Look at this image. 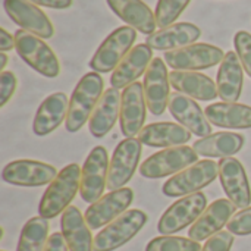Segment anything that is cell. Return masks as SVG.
<instances>
[{
	"instance_id": "13",
	"label": "cell",
	"mask_w": 251,
	"mask_h": 251,
	"mask_svg": "<svg viewBox=\"0 0 251 251\" xmlns=\"http://www.w3.org/2000/svg\"><path fill=\"white\" fill-rule=\"evenodd\" d=\"M144 96L147 101V109L154 116L165 113L169 106L171 99V81L169 72L162 57H154L144 74Z\"/></svg>"
},
{
	"instance_id": "37",
	"label": "cell",
	"mask_w": 251,
	"mask_h": 251,
	"mask_svg": "<svg viewBox=\"0 0 251 251\" xmlns=\"http://www.w3.org/2000/svg\"><path fill=\"white\" fill-rule=\"evenodd\" d=\"M18 85V79L13 72L10 71H3L0 74V106H6V103L12 99L15 94Z\"/></svg>"
},
{
	"instance_id": "11",
	"label": "cell",
	"mask_w": 251,
	"mask_h": 251,
	"mask_svg": "<svg viewBox=\"0 0 251 251\" xmlns=\"http://www.w3.org/2000/svg\"><path fill=\"white\" fill-rule=\"evenodd\" d=\"M141 153L143 143L138 138H125L116 146L109 165L107 190L115 191L124 188L131 181L140 165Z\"/></svg>"
},
{
	"instance_id": "2",
	"label": "cell",
	"mask_w": 251,
	"mask_h": 251,
	"mask_svg": "<svg viewBox=\"0 0 251 251\" xmlns=\"http://www.w3.org/2000/svg\"><path fill=\"white\" fill-rule=\"evenodd\" d=\"M104 81L99 72L85 74L76 84L65 121V126L69 132H78L87 121H90L99 100L103 96Z\"/></svg>"
},
{
	"instance_id": "17",
	"label": "cell",
	"mask_w": 251,
	"mask_h": 251,
	"mask_svg": "<svg viewBox=\"0 0 251 251\" xmlns=\"http://www.w3.org/2000/svg\"><path fill=\"white\" fill-rule=\"evenodd\" d=\"M219 179L221 185L237 209L250 207L251 190L247 172L243 163L235 157H225L219 162Z\"/></svg>"
},
{
	"instance_id": "22",
	"label": "cell",
	"mask_w": 251,
	"mask_h": 251,
	"mask_svg": "<svg viewBox=\"0 0 251 251\" xmlns=\"http://www.w3.org/2000/svg\"><path fill=\"white\" fill-rule=\"evenodd\" d=\"M169 81L176 93L194 100L210 101L219 97L216 82L210 76L197 71H172L169 74Z\"/></svg>"
},
{
	"instance_id": "6",
	"label": "cell",
	"mask_w": 251,
	"mask_h": 251,
	"mask_svg": "<svg viewBox=\"0 0 251 251\" xmlns=\"http://www.w3.org/2000/svg\"><path fill=\"white\" fill-rule=\"evenodd\" d=\"M219 176V163L213 160H200L175 176L169 178L162 191L168 197H185L200 193L204 187L212 184Z\"/></svg>"
},
{
	"instance_id": "19",
	"label": "cell",
	"mask_w": 251,
	"mask_h": 251,
	"mask_svg": "<svg viewBox=\"0 0 251 251\" xmlns=\"http://www.w3.org/2000/svg\"><path fill=\"white\" fill-rule=\"evenodd\" d=\"M168 109L182 126H185L199 138H204L212 134V125L206 118V113L201 110L194 99L175 91L174 94H171Z\"/></svg>"
},
{
	"instance_id": "42",
	"label": "cell",
	"mask_w": 251,
	"mask_h": 251,
	"mask_svg": "<svg viewBox=\"0 0 251 251\" xmlns=\"http://www.w3.org/2000/svg\"><path fill=\"white\" fill-rule=\"evenodd\" d=\"M1 251H4V250H1Z\"/></svg>"
},
{
	"instance_id": "14",
	"label": "cell",
	"mask_w": 251,
	"mask_h": 251,
	"mask_svg": "<svg viewBox=\"0 0 251 251\" xmlns=\"http://www.w3.org/2000/svg\"><path fill=\"white\" fill-rule=\"evenodd\" d=\"M132 201L134 191L131 188H119L90 204L84 213V218L91 229H100L125 213Z\"/></svg>"
},
{
	"instance_id": "31",
	"label": "cell",
	"mask_w": 251,
	"mask_h": 251,
	"mask_svg": "<svg viewBox=\"0 0 251 251\" xmlns=\"http://www.w3.org/2000/svg\"><path fill=\"white\" fill-rule=\"evenodd\" d=\"M49 219L31 218L22 228L16 251H44L49 241Z\"/></svg>"
},
{
	"instance_id": "18",
	"label": "cell",
	"mask_w": 251,
	"mask_h": 251,
	"mask_svg": "<svg viewBox=\"0 0 251 251\" xmlns=\"http://www.w3.org/2000/svg\"><path fill=\"white\" fill-rule=\"evenodd\" d=\"M235 209L237 206L228 199H219L213 201L191 225L188 229V238L197 243L209 240L215 234L221 232L225 225H228L231 218L235 215Z\"/></svg>"
},
{
	"instance_id": "1",
	"label": "cell",
	"mask_w": 251,
	"mask_h": 251,
	"mask_svg": "<svg viewBox=\"0 0 251 251\" xmlns=\"http://www.w3.org/2000/svg\"><path fill=\"white\" fill-rule=\"evenodd\" d=\"M81 171L82 169L78 163H71L49 184L38 204V213L41 218L53 219L71 206L81 188Z\"/></svg>"
},
{
	"instance_id": "8",
	"label": "cell",
	"mask_w": 251,
	"mask_h": 251,
	"mask_svg": "<svg viewBox=\"0 0 251 251\" xmlns=\"http://www.w3.org/2000/svg\"><path fill=\"white\" fill-rule=\"evenodd\" d=\"M207 207V197L200 191L191 196H185L171 204L160 216L157 231L162 235L176 234L190 225H193Z\"/></svg>"
},
{
	"instance_id": "7",
	"label": "cell",
	"mask_w": 251,
	"mask_h": 251,
	"mask_svg": "<svg viewBox=\"0 0 251 251\" xmlns=\"http://www.w3.org/2000/svg\"><path fill=\"white\" fill-rule=\"evenodd\" d=\"M199 154L193 147L178 146L160 150L147 157L141 166L140 174L147 179H159L171 175H176L188 166L197 163Z\"/></svg>"
},
{
	"instance_id": "35",
	"label": "cell",
	"mask_w": 251,
	"mask_h": 251,
	"mask_svg": "<svg viewBox=\"0 0 251 251\" xmlns=\"http://www.w3.org/2000/svg\"><path fill=\"white\" fill-rule=\"evenodd\" d=\"M228 231L238 237L251 235V206L237 212L226 225Z\"/></svg>"
},
{
	"instance_id": "5",
	"label": "cell",
	"mask_w": 251,
	"mask_h": 251,
	"mask_svg": "<svg viewBox=\"0 0 251 251\" xmlns=\"http://www.w3.org/2000/svg\"><path fill=\"white\" fill-rule=\"evenodd\" d=\"M137 40V29L129 25L119 26L112 31L99 46L90 60V68L99 74H107L118 68L124 57L132 50Z\"/></svg>"
},
{
	"instance_id": "25",
	"label": "cell",
	"mask_w": 251,
	"mask_h": 251,
	"mask_svg": "<svg viewBox=\"0 0 251 251\" xmlns=\"http://www.w3.org/2000/svg\"><path fill=\"white\" fill-rule=\"evenodd\" d=\"M216 85L222 101L237 103L241 97L244 85V68L235 51L225 53V59L222 60L218 71Z\"/></svg>"
},
{
	"instance_id": "20",
	"label": "cell",
	"mask_w": 251,
	"mask_h": 251,
	"mask_svg": "<svg viewBox=\"0 0 251 251\" xmlns=\"http://www.w3.org/2000/svg\"><path fill=\"white\" fill-rule=\"evenodd\" d=\"M201 37V29L190 22H176L147 35L146 44L157 51H172L194 44Z\"/></svg>"
},
{
	"instance_id": "30",
	"label": "cell",
	"mask_w": 251,
	"mask_h": 251,
	"mask_svg": "<svg viewBox=\"0 0 251 251\" xmlns=\"http://www.w3.org/2000/svg\"><path fill=\"white\" fill-rule=\"evenodd\" d=\"M246 138L238 132H215L204 138H199L193 144V149L199 156L204 157H232L244 147Z\"/></svg>"
},
{
	"instance_id": "15",
	"label": "cell",
	"mask_w": 251,
	"mask_h": 251,
	"mask_svg": "<svg viewBox=\"0 0 251 251\" xmlns=\"http://www.w3.org/2000/svg\"><path fill=\"white\" fill-rule=\"evenodd\" d=\"M7 16L21 26L40 38H51L54 28L49 16L29 0H3Z\"/></svg>"
},
{
	"instance_id": "21",
	"label": "cell",
	"mask_w": 251,
	"mask_h": 251,
	"mask_svg": "<svg viewBox=\"0 0 251 251\" xmlns=\"http://www.w3.org/2000/svg\"><path fill=\"white\" fill-rule=\"evenodd\" d=\"M153 49L147 44H137L124 57L110 76V84L113 88L121 90L134 84L143 74L147 72L153 60Z\"/></svg>"
},
{
	"instance_id": "27",
	"label": "cell",
	"mask_w": 251,
	"mask_h": 251,
	"mask_svg": "<svg viewBox=\"0 0 251 251\" xmlns=\"http://www.w3.org/2000/svg\"><path fill=\"white\" fill-rule=\"evenodd\" d=\"M60 232L71 251H94L91 228L78 207L69 206L60 218Z\"/></svg>"
},
{
	"instance_id": "33",
	"label": "cell",
	"mask_w": 251,
	"mask_h": 251,
	"mask_svg": "<svg viewBox=\"0 0 251 251\" xmlns=\"http://www.w3.org/2000/svg\"><path fill=\"white\" fill-rule=\"evenodd\" d=\"M190 3L191 0H159L154 10L157 26L162 29L174 25Z\"/></svg>"
},
{
	"instance_id": "36",
	"label": "cell",
	"mask_w": 251,
	"mask_h": 251,
	"mask_svg": "<svg viewBox=\"0 0 251 251\" xmlns=\"http://www.w3.org/2000/svg\"><path fill=\"white\" fill-rule=\"evenodd\" d=\"M232 244L234 234H231L229 231H221L206 241L201 251H231Z\"/></svg>"
},
{
	"instance_id": "24",
	"label": "cell",
	"mask_w": 251,
	"mask_h": 251,
	"mask_svg": "<svg viewBox=\"0 0 251 251\" xmlns=\"http://www.w3.org/2000/svg\"><path fill=\"white\" fill-rule=\"evenodd\" d=\"M106 3L119 19L141 34L151 35L156 32V16L143 0H106Z\"/></svg>"
},
{
	"instance_id": "29",
	"label": "cell",
	"mask_w": 251,
	"mask_h": 251,
	"mask_svg": "<svg viewBox=\"0 0 251 251\" xmlns=\"http://www.w3.org/2000/svg\"><path fill=\"white\" fill-rule=\"evenodd\" d=\"M204 113L212 125L224 129L251 128V106L243 103H213L204 109Z\"/></svg>"
},
{
	"instance_id": "16",
	"label": "cell",
	"mask_w": 251,
	"mask_h": 251,
	"mask_svg": "<svg viewBox=\"0 0 251 251\" xmlns=\"http://www.w3.org/2000/svg\"><path fill=\"white\" fill-rule=\"evenodd\" d=\"M147 101L141 82H134L124 88L121 99V131L126 138H134L141 132L146 122Z\"/></svg>"
},
{
	"instance_id": "41",
	"label": "cell",
	"mask_w": 251,
	"mask_h": 251,
	"mask_svg": "<svg viewBox=\"0 0 251 251\" xmlns=\"http://www.w3.org/2000/svg\"><path fill=\"white\" fill-rule=\"evenodd\" d=\"M6 65H7V56H6L4 51H1V53H0V71H1V72L4 71Z\"/></svg>"
},
{
	"instance_id": "3",
	"label": "cell",
	"mask_w": 251,
	"mask_h": 251,
	"mask_svg": "<svg viewBox=\"0 0 251 251\" xmlns=\"http://www.w3.org/2000/svg\"><path fill=\"white\" fill-rule=\"evenodd\" d=\"M13 37L16 53L35 72L47 78H56L60 74L59 59L43 38L25 29H18Z\"/></svg>"
},
{
	"instance_id": "10",
	"label": "cell",
	"mask_w": 251,
	"mask_h": 251,
	"mask_svg": "<svg viewBox=\"0 0 251 251\" xmlns=\"http://www.w3.org/2000/svg\"><path fill=\"white\" fill-rule=\"evenodd\" d=\"M109 156L107 150L101 146L94 147L85 159L81 171V188L79 194L85 203H96L103 197L104 188H107L109 174Z\"/></svg>"
},
{
	"instance_id": "40",
	"label": "cell",
	"mask_w": 251,
	"mask_h": 251,
	"mask_svg": "<svg viewBox=\"0 0 251 251\" xmlns=\"http://www.w3.org/2000/svg\"><path fill=\"white\" fill-rule=\"evenodd\" d=\"M15 49V37L9 34L4 28H0V50L1 51H9Z\"/></svg>"
},
{
	"instance_id": "39",
	"label": "cell",
	"mask_w": 251,
	"mask_h": 251,
	"mask_svg": "<svg viewBox=\"0 0 251 251\" xmlns=\"http://www.w3.org/2000/svg\"><path fill=\"white\" fill-rule=\"evenodd\" d=\"M34 4L50 7V9H68L72 6L74 0H29Z\"/></svg>"
},
{
	"instance_id": "9",
	"label": "cell",
	"mask_w": 251,
	"mask_h": 251,
	"mask_svg": "<svg viewBox=\"0 0 251 251\" xmlns=\"http://www.w3.org/2000/svg\"><path fill=\"white\" fill-rule=\"evenodd\" d=\"M163 59L174 71H203L222 63L225 54L224 50L216 46L194 43L182 49L166 51Z\"/></svg>"
},
{
	"instance_id": "12",
	"label": "cell",
	"mask_w": 251,
	"mask_h": 251,
	"mask_svg": "<svg viewBox=\"0 0 251 251\" xmlns=\"http://www.w3.org/2000/svg\"><path fill=\"white\" fill-rule=\"evenodd\" d=\"M57 176L54 166L38 160H13L1 171V179L16 187H43Z\"/></svg>"
},
{
	"instance_id": "32",
	"label": "cell",
	"mask_w": 251,
	"mask_h": 251,
	"mask_svg": "<svg viewBox=\"0 0 251 251\" xmlns=\"http://www.w3.org/2000/svg\"><path fill=\"white\" fill-rule=\"evenodd\" d=\"M200 243L185 238V237H174V235H162L153 238L146 251H201Z\"/></svg>"
},
{
	"instance_id": "34",
	"label": "cell",
	"mask_w": 251,
	"mask_h": 251,
	"mask_svg": "<svg viewBox=\"0 0 251 251\" xmlns=\"http://www.w3.org/2000/svg\"><path fill=\"white\" fill-rule=\"evenodd\" d=\"M234 46L235 53L247 72V75L251 78V34L247 31H238L234 37Z\"/></svg>"
},
{
	"instance_id": "23",
	"label": "cell",
	"mask_w": 251,
	"mask_h": 251,
	"mask_svg": "<svg viewBox=\"0 0 251 251\" xmlns=\"http://www.w3.org/2000/svg\"><path fill=\"white\" fill-rule=\"evenodd\" d=\"M69 110V100L65 93H53L46 97L35 112L32 122V131L38 137H44L53 132L66 121Z\"/></svg>"
},
{
	"instance_id": "26",
	"label": "cell",
	"mask_w": 251,
	"mask_h": 251,
	"mask_svg": "<svg viewBox=\"0 0 251 251\" xmlns=\"http://www.w3.org/2000/svg\"><path fill=\"white\" fill-rule=\"evenodd\" d=\"M191 132L174 122H154L146 125L138 134V140L149 147H178L185 146L191 140Z\"/></svg>"
},
{
	"instance_id": "4",
	"label": "cell",
	"mask_w": 251,
	"mask_h": 251,
	"mask_svg": "<svg viewBox=\"0 0 251 251\" xmlns=\"http://www.w3.org/2000/svg\"><path fill=\"white\" fill-rule=\"evenodd\" d=\"M147 215L138 209H129L106 225L94 237V251H115L129 243L147 224Z\"/></svg>"
},
{
	"instance_id": "38",
	"label": "cell",
	"mask_w": 251,
	"mask_h": 251,
	"mask_svg": "<svg viewBox=\"0 0 251 251\" xmlns=\"http://www.w3.org/2000/svg\"><path fill=\"white\" fill-rule=\"evenodd\" d=\"M44 251H69V247L62 235V232H54L49 237Z\"/></svg>"
},
{
	"instance_id": "28",
	"label": "cell",
	"mask_w": 251,
	"mask_h": 251,
	"mask_svg": "<svg viewBox=\"0 0 251 251\" xmlns=\"http://www.w3.org/2000/svg\"><path fill=\"white\" fill-rule=\"evenodd\" d=\"M121 99L122 94L113 87L103 93L88 121V129L93 137L101 138L115 126L118 118L121 116Z\"/></svg>"
}]
</instances>
